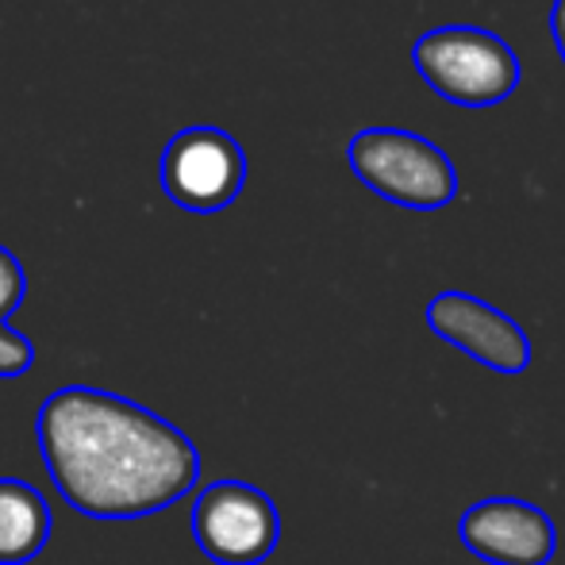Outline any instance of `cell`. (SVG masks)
Instances as JSON below:
<instances>
[{"mask_svg":"<svg viewBox=\"0 0 565 565\" xmlns=\"http://www.w3.org/2000/svg\"><path fill=\"white\" fill-rule=\"evenodd\" d=\"M39 450L58 497L89 520L166 512L201 481L193 439L108 388H54L39 408Z\"/></svg>","mask_w":565,"mask_h":565,"instance_id":"obj_1","label":"cell"},{"mask_svg":"<svg viewBox=\"0 0 565 565\" xmlns=\"http://www.w3.org/2000/svg\"><path fill=\"white\" fill-rule=\"evenodd\" d=\"M347 166L370 193L412 212H439L458 196V166L427 135L362 127L347 142Z\"/></svg>","mask_w":565,"mask_h":565,"instance_id":"obj_2","label":"cell"},{"mask_svg":"<svg viewBox=\"0 0 565 565\" xmlns=\"http://www.w3.org/2000/svg\"><path fill=\"white\" fill-rule=\"evenodd\" d=\"M412 66L431 85L435 97L458 108L504 105L523 82L512 43H504L497 31L469 23H450L419 35L412 46Z\"/></svg>","mask_w":565,"mask_h":565,"instance_id":"obj_3","label":"cell"},{"mask_svg":"<svg viewBox=\"0 0 565 565\" xmlns=\"http://www.w3.org/2000/svg\"><path fill=\"white\" fill-rule=\"evenodd\" d=\"M162 193L193 216H212L238 201L246 185V154L224 127H181L158 162Z\"/></svg>","mask_w":565,"mask_h":565,"instance_id":"obj_4","label":"cell"},{"mask_svg":"<svg viewBox=\"0 0 565 565\" xmlns=\"http://www.w3.org/2000/svg\"><path fill=\"white\" fill-rule=\"evenodd\" d=\"M193 539L216 565H262L281 543V515L258 484L212 481L193 500Z\"/></svg>","mask_w":565,"mask_h":565,"instance_id":"obj_5","label":"cell"},{"mask_svg":"<svg viewBox=\"0 0 565 565\" xmlns=\"http://www.w3.org/2000/svg\"><path fill=\"white\" fill-rule=\"evenodd\" d=\"M427 328L492 373L515 377L531 365V339L497 305L461 289H443L427 305Z\"/></svg>","mask_w":565,"mask_h":565,"instance_id":"obj_6","label":"cell"},{"mask_svg":"<svg viewBox=\"0 0 565 565\" xmlns=\"http://www.w3.org/2000/svg\"><path fill=\"white\" fill-rule=\"evenodd\" d=\"M458 539L473 558L489 565H551L558 554V527L539 504L520 497H489L461 512Z\"/></svg>","mask_w":565,"mask_h":565,"instance_id":"obj_7","label":"cell"},{"mask_svg":"<svg viewBox=\"0 0 565 565\" xmlns=\"http://www.w3.org/2000/svg\"><path fill=\"white\" fill-rule=\"evenodd\" d=\"M46 497L20 477H0V565H28L51 543Z\"/></svg>","mask_w":565,"mask_h":565,"instance_id":"obj_8","label":"cell"},{"mask_svg":"<svg viewBox=\"0 0 565 565\" xmlns=\"http://www.w3.org/2000/svg\"><path fill=\"white\" fill-rule=\"evenodd\" d=\"M28 297V274H23L20 258L8 246H0V323H8V316L23 305Z\"/></svg>","mask_w":565,"mask_h":565,"instance_id":"obj_9","label":"cell"},{"mask_svg":"<svg viewBox=\"0 0 565 565\" xmlns=\"http://www.w3.org/2000/svg\"><path fill=\"white\" fill-rule=\"evenodd\" d=\"M35 362V347H31L28 335H20L15 328L0 323V381L23 377Z\"/></svg>","mask_w":565,"mask_h":565,"instance_id":"obj_10","label":"cell"},{"mask_svg":"<svg viewBox=\"0 0 565 565\" xmlns=\"http://www.w3.org/2000/svg\"><path fill=\"white\" fill-rule=\"evenodd\" d=\"M551 35H554V46H558V54H562V62H565V0H558V4H554Z\"/></svg>","mask_w":565,"mask_h":565,"instance_id":"obj_11","label":"cell"}]
</instances>
